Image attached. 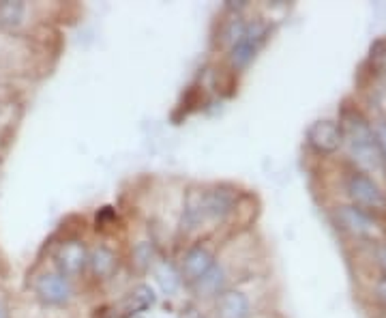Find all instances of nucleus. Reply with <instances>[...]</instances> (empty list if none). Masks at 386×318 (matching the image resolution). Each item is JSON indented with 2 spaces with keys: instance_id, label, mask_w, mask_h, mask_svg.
<instances>
[{
  "instance_id": "nucleus-1",
  "label": "nucleus",
  "mask_w": 386,
  "mask_h": 318,
  "mask_svg": "<svg viewBox=\"0 0 386 318\" xmlns=\"http://www.w3.org/2000/svg\"><path fill=\"white\" fill-rule=\"evenodd\" d=\"M277 31V24L271 22L269 18H264L257 9H253L247 18L245 31L238 37V41L219 58V63L234 75L240 78L245 75L253 63L260 58V54L264 52V48L271 43L273 35Z\"/></svg>"
},
{
  "instance_id": "nucleus-2",
  "label": "nucleus",
  "mask_w": 386,
  "mask_h": 318,
  "mask_svg": "<svg viewBox=\"0 0 386 318\" xmlns=\"http://www.w3.org/2000/svg\"><path fill=\"white\" fill-rule=\"evenodd\" d=\"M339 123L343 127V151L354 164V170H360L369 176L382 174L386 168L375 147L369 119L358 110H345Z\"/></svg>"
},
{
  "instance_id": "nucleus-3",
  "label": "nucleus",
  "mask_w": 386,
  "mask_h": 318,
  "mask_svg": "<svg viewBox=\"0 0 386 318\" xmlns=\"http://www.w3.org/2000/svg\"><path fill=\"white\" fill-rule=\"evenodd\" d=\"M31 295L45 309H71L80 301V284L56 271L52 265L41 267L31 277Z\"/></svg>"
},
{
  "instance_id": "nucleus-4",
  "label": "nucleus",
  "mask_w": 386,
  "mask_h": 318,
  "mask_svg": "<svg viewBox=\"0 0 386 318\" xmlns=\"http://www.w3.org/2000/svg\"><path fill=\"white\" fill-rule=\"evenodd\" d=\"M88 252L90 239L84 230H65L50 248L48 265L67 275L69 280L84 284L88 269Z\"/></svg>"
},
{
  "instance_id": "nucleus-5",
  "label": "nucleus",
  "mask_w": 386,
  "mask_h": 318,
  "mask_svg": "<svg viewBox=\"0 0 386 318\" xmlns=\"http://www.w3.org/2000/svg\"><path fill=\"white\" fill-rule=\"evenodd\" d=\"M124 269V248H120L114 239L99 237L97 241H90L86 284L103 288L107 284H114Z\"/></svg>"
},
{
  "instance_id": "nucleus-6",
  "label": "nucleus",
  "mask_w": 386,
  "mask_h": 318,
  "mask_svg": "<svg viewBox=\"0 0 386 318\" xmlns=\"http://www.w3.org/2000/svg\"><path fill=\"white\" fill-rule=\"evenodd\" d=\"M221 241L223 239H198V241H191L187 245H181L176 250V267H178V273H181V280L185 284V290L189 286H193L195 282H200L210 269L213 265L217 263V256H219V250H221Z\"/></svg>"
},
{
  "instance_id": "nucleus-7",
  "label": "nucleus",
  "mask_w": 386,
  "mask_h": 318,
  "mask_svg": "<svg viewBox=\"0 0 386 318\" xmlns=\"http://www.w3.org/2000/svg\"><path fill=\"white\" fill-rule=\"evenodd\" d=\"M206 307L208 318H257L260 307L253 292V275L225 288Z\"/></svg>"
},
{
  "instance_id": "nucleus-8",
  "label": "nucleus",
  "mask_w": 386,
  "mask_h": 318,
  "mask_svg": "<svg viewBox=\"0 0 386 318\" xmlns=\"http://www.w3.org/2000/svg\"><path fill=\"white\" fill-rule=\"evenodd\" d=\"M333 222L341 233H345L348 237H352L356 241L380 243V239H382V228H380L377 220L371 213H367V211H363L350 202L337 204L333 208Z\"/></svg>"
},
{
  "instance_id": "nucleus-9",
  "label": "nucleus",
  "mask_w": 386,
  "mask_h": 318,
  "mask_svg": "<svg viewBox=\"0 0 386 318\" xmlns=\"http://www.w3.org/2000/svg\"><path fill=\"white\" fill-rule=\"evenodd\" d=\"M343 191L350 200V204L367 211V213H384L386 211V191L380 187V183L360 172V170H352L345 181H343Z\"/></svg>"
},
{
  "instance_id": "nucleus-10",
  "label": "nucleus",
  "mask_w": 386,
  "mask_h": 318,
  "mask_svg": "<svg viewBox=\"0 0 386 318\" xmlns=\"http://www.w3.org/2000/svg\"><path fill=\"white\" fill-rule=\"evenodd\" d=\"M161 254H166V252L161 250L157 235L146 226L124 248V265L134 275L146 277V275H151V271L157 265V260L161 258Z\"/></svg>"
},
{
  "instance_id": "nucleus-11",
  "label": "nucleus",
  "mask_w": 386,
  "mask_h": 318,
  "mask_svg": "<svg viewBox=\"0 0 386 318\" xmlns=\"http://www.w3.org/2000/svg\"><path fill=\"white\" fill-rule=\"evenodd\" d=\"M305 144L320 157L343 151V127L337 119H318L305 132Z\"/></svg>"
},
{
  "instance_id": "nucleus-12",
  "label": "nucleus",
  "mask_w": 386,
  "mask_h": 318,
  "mask_svg": "<svg viewBox=\"0 0 386 318\" xmlns=\"http://www.w3.org/2000/svg\"><path fill=\"white\" fill-rule=\"evenodd\" d=\"M247 18H249V14L242 16V14H230V11L219 9L217 22L210 33V48L215 54H219V58L238 41V37L245 31Z\"/></svg>"
},
{
  "instance_id": "nucleus-13",
  "label": "nucleus",
  "mask_w": 386,
  "mask_h": 318,
  "mask_svg": "<svg viewBox=\"0 0 386 318\" xmlns=\"http://www.w3.org/2000/svg\"><path fill=\"white\" fill-rule=\"evenodd\" d=\"M35 5L24 0H3L0 3V33L9 37H22L31 28Z\"/></svg>"
},
{
  "instance_id": "nucleus-14",
  "label": "nucleus",
  "mask_w": 386,
  "mask_h": 318,
  "mask_svg": "<svg viewBox=\"0 0 386 318\" xmlns=\"http://www.w3.org/2000/svg\"><path fill=\"white\" fill-rule=\"evenodd\" d=\"M157 303H159L157 288L153 284H149L146 280H138L124 292L122 301L118 303V309L122 314H127L129 318H136V316L151 312Z\"/></svg>"
},
{
  "instance_id": "nucleus-15",
  "label": "nucleus",
  "mask_w": 386,
  "mask_h": 318,
  "mask_svg": "<svg viewBox=\"0 0 386 318\" xmlns=\"http://www.w3.org/2000/svg\"><path fill=\"white\" fill-rule=\"evenodd\" d=\"M151 275L155 277L161 295L168 297V299H174V297H178V295L185 290V284H183V280H181V273H178V267H176L174 256L161 254V258H159L157 265L153 267Z\"/></svg>"
},
{
  "instance_id": "nucleus-16",
  "label": "nucleus",
  "mask_w": 386,
  "mask_h": 318,
  "mask_svg": "<svg viewBox=\"0 0 386 318\" xmlns=\"http://www.w3.org/2000/svg\"><path fill=\"white\" fill-rule=\"evenodd\" d=\"M99 233L101 239H114L122 226L120 218H118V211L114 206H101L97 213H95V224H92Z\"/></svg>"
},
{
  "instance_id": "nucleus-17",
  "label": "nucleus",
  "mask_w": 386,
  "mask_h": 318,
  "mask_svg": "<svg viewBox=\"0 0 386 318\" xmlns=\"http://www.w3.org/2000/svg\"><path fill=\"white\" fill-rule=\"evenodd\" d=\"M369 65H371L373 75L386 78V41H375V43L371 46Z\"/></svg>"
},
{
  "instance_id": "nucleus-18",
  "label": "nucleus",
  "mask_w": 386,
  "mask_h": 318,
  "mask_svg": "<svg viewBox=\"0 0 386 318\" xmlns=\"http://www.w3.org/2000/svg\"><path fill=\"white\" fill-rule=\"evenodd\" d=\"M369 123H371V132H373L375 147H377L380 157H382L384 168H386V117H375V119H369Z\"/></svg>"
},
{
  "instance_id": "nucleus-19",
  "label": "nucleus",
  "mask_w": 386,
  "mask_h": 318,
  "mask_svg": "<svg viewBox=\"0 0 386 318\" xmlns=\"http://www.w3.org/2000/svg\"><path fill=\"white\" fill-rule=\"evenodd\" d=\"M373 297L380 305L386 307V273H382L375 282H373Z\"/></svg>"
},
{
  "instance_id": "nucleus-20",
  "label": "nucleus",
  "mask_w": 386,
  "mask_h": 318,
  "mask_svg": "<svg viewBox=\"0 0 386 318\" xmlns=\"http://www.w3.org/2000/svg\"><path fill=\"white\" fill-rule=\"evenodd\" d=\"M377 260H380V265H382V269H384V273H386V243H377Z\"/></svg>"
},
{
  "instance_id": "nucleus-21",
  "label": "nucleus",
  "mask_w": 386,
  "mask_h": 318,
  "mask_svg": "<svg viewBox=\"0 0 386 318\" xmlns=\"http://www.w3.org/2000/svg\"><path fill=\"white\" fill-rule=\"evenodd\" d=\"M0 318H11V312H9V307L0 301Z\"/></svg>"
},
{
  "instance_id": "nucleus-22",
  "label": "nucleus",
  "mask_w": 386,
  "mask_h": 318,
  "mask_svg": "<svg viewBox=\"0 0 386 318\" xmlns=\"http://www.w3.org/2000/svg\"><path fill=\"white\" fill-rule=\"evenodd\" d=\"M202 318H208V316H206V314H204V316H202Z\"/></svg>"
}]
</instances>
